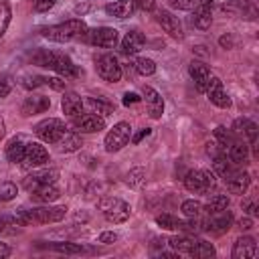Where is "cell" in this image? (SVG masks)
Listing matches in <instances>:
<instances>
[{
	"mask_svg": "<svg viewBox=\"0 0 259 259\" xmlns=\"http://www.w3.org/2000/svg\"><path fill=\"white\" fill-rule=\"evenodd\" d=\"M30 61L36 65V67H45V69H51L55 73H59L61 77L65 79H75V77H81V69L65 55V53H57V51H49V49H38Z\"/></svg>",
	"mask_w": 259,
	"mask_h": 259,
	"instance_id": "6da1fadb",
	"label": "cell"
},
{
	"mask_svg": "<svg viewBox=\"0 0 259 259\" xmlns=\"http://www.w3.org/2000/svg\"><path fill=\"white\" fill-rule=\"evenodd\" d=\"M67 214L65 206H53V204H42V206H34V208H22L14 214L16 225H51V223H59L63 221Z\"/></svg>",
	"mask_w": 259,
	"mask_h": 259,
	"instance_id": "7a4b0ae2",
	"label": "cell"
},
{
	"mask_svg": "<svg viewBox=\"0 0 259 259\" xmlns=\"http://www.w3.org/2000/svg\"><path fill=\"white\" fill-rule=\"evenodd\" d=\"M87 32V24L81 18H71L67 22L61 24H53L40 30V34L53 42H69V40H77L83 38V34Z\"/></svg>",
	"mask_w": 259,
	"mask_h": 259,
	"instance_id": "3957f363",
	"label": "cell"
},
{
	"mask_svg": "<svg viewBox=\"0 0 259 259\" xmlns=\"http://www.w3.org/2000/svg\"><path fill=\"white\" fill-rule=\"evenodd\" d=\"M97 208L99 212L105 217L107 223H113V225H121L130 219V204L117 196H103L99 202H97Z\"/></svg>",
	"mask_w": 259,
	"mask_h": 259,
	"instance_id": "277c9868",
	"label": "cell"
},
{
	"mask_svg": "<svg viewBox=\"0 0 259 259\" xmlns=\"http://www.w3.org/2000/svg\"><path fill=\"white\" fill-rule=\"evenodd\" d=\"M184 186L190 192L204 194V192H208L210 188L217 186V174L210 172V170H190L184 176Z\"/></svg>",
	"mask_w": 259,
	"mask_h": 259,
	"instance_id": "5b68a950",
	"label": "cell"
},
{
	"mask_svg": "<svg viewBox=\"0 0 259 259\" xmlns=\"http://www.w3.org/2000/svg\"><path fill=\"white\" fill-rule=\"evenodd\" d=\"M65 132H67V125L59 117H47V119H42L34 125L36 138L42 140L45 144H57Z\"/></svg>",
	"mask_w": 259,
	"mask_h": 259,
	"instance_id": "8992f818",
	"label": "cell"
},
{
	"mask_svg": "<svg viewBox=\"0 0 259 259\" xmlns=\"http://www.w3.org/2000/svg\"><path fill=\"white\" fill-rule=\"evenodd\" d=\"M83 40L99 47V49H113L119 40V32L111 26H97V28H87V32L83 34Z\"/></svg>",
	"mask_w": 259,
	"mask_h": 259,
	"instance_id": "52a82bcc",
	"label": "cell"
},
{
	"mask_svg": "<svg viewBox=\"0 0 259 259\" xmlns=\"http://www.w3.org/2000/svg\"><path fill=\"white\" fill-rule=\"evenodd\" d=\"M130 140H132V125L127 121H119L107 132V136L103 140L105 152H119L121 148H125L130 144Z\"/></svg>",
	"mask_w": 259,
	"mask_h": 259,
	"instance_id": "ba28073f",
	"label": "cell"
},
{
	"mask_svg": "<svg viewBox=\"0 0 259 259\" xmlns=\"http://www.w3.org/2000/svg\"><path fill=\"white\" fill-rule=\"evenodd\" d=\"M95 69H97V75L107 83H117L121 79V65H119L117 57L111 53L99 55L95 59Z\"/></svg>",
	"mask_w": 259,
	"mask_h": 259,
	"instance_id": "9c48e42d",
	"label": "cell"
},
{
	"mask_svg": "<svg viewBox=\"0 0 259 259\" xmlns=\"http://www.w3.org/2000/svg\"><path fill=\"white\" fill-rule=\"evenodd\" d=\"M59 178V170L57 168H40V170H32L24 180H22V186L32 192L40 186H47V184H55Z\"/></svg>",
	"mask_w": 259,
	"mask_h": 259,
	"instance_id": "30bf717a",
	"label": "cell"
},
{
	"mask_svg": "<svg viewBox=\"0 0 259 259\" xmlns=\"http://www.w3.org/2000/svg\"><path fill=\"white\" fill-rule=\"evenodd\" d=\"M204 93H206V97L210 99L212 105H217L221 109H229L231 107V97H229V93H227V89H225V85H223V81L219 77L210 75Z\"/></svg>",
	"mask_w": 259,
	"mask_h": 259,
	"instance_id": "8fae6325",
	"label": "cell"
},
{
	"mask_svg": "<svg viewBox=\"0 0 259 259\" xmlns=\"http://www.w3.org/2000/svg\"><path fill=\"white\" fill-rule=\"evenodd\" d=\"M47 162H49L47 148L42 144H38V142H26V150H24L20 166H24V168H40Z\"/></svg>",
	"mask_w": 259,
	"mask_h": 259,
	"instance_id": "7c38bea8",
	"label": "cell"
},
{
	"mask_svg": "<svg viewBox=\"0 0 259 259\" xmlns=\"http://www.w3.org/2000/svg\"><path fill=\"white\" fill-rule=\"evenodd\" d=\"M73 127L77 134H95L105 130V117L97 113H83L79 117H73Z\"/></svg>",
	"mask_w": 259,
	"mask_h": 259,
	"instance_id": "4fadbf2b",
	"label": "cell"
},
{
	"mask_svg": "<svg viewBox=\"0 0 259 259\" xmlns=\"http://www.w3.org/2000/svg\"><path fill=\"white\" fill-rule=\"evenodd\" d=\"M156 22L162 26V30L164 32H168L172 38H184V30H182V22L178 20V16H174L172 12H168V10H158L156 12Z\"/></svg>",
	"mask_w": 259,
	"mask_h": 259,
	"instance_id": "5bb4252c",
	"label": "cell"
},
{
	"mask_svg": "<svg viewBox=\"0 0 259 259\" xmlns=\"http://www.w3.org/2000/svg\"><path fill=\"white\" fill-rule=\"evenodd\" d=\"M49 107H51V99L47 95L30 93L28 97H24V101L20 105V113L24 117H30V115H36V113H45Z\"/></svg>",
	"mask_w": 259,
	"mask_h": 259,
	"instance_id": "9a60e30c",
	"label": "cell"
},
{
	"mask_svg": "<svg viewBox=\"0 0 259 259\" xmlns=\"http://www.w3.org/2000/svg\"><path fill=\"white\" fill-rule=\"evenodd\" d=\"M142 95H144L142 99L146 101V107H148L150 117L152 119H160L162 113H164V99H162V95L154 87H150V85H144Z\"/></svg>",
	"mask_w": 259,
	"mask_h": 259,
	"instance_id": "2e32d148",
	"label": "cell"
},
{
	"mask_svg": "<svg viewBox=\"0 0 259 259\" xmlns=\"http://www.w3.org/2000/svg\"><path fill=\"white\" fill-rule=\"evenodd\" d=\"M225 184H227V190L233 192V194H245L251 186V176L243 170H231L227 176H225Z\"/></svg>",
	"mask_w": 259,
	"mask_h": 259,
	"instance_id": "e0dca14e",
	"label": "cell"
},
{
	"mask_svg": "<svg viewBox=\"0 0 259 259\" xmlns=\"http://www.w3.org/2000/svg\"><path fill=\"white\" fill-rule=\"evenodd\" d=\"M138 10H140L138 0H115V2H111V4L105 6V12H107L109 16L121 18V20L134 16Z\"/></svg>",
	"mask_w": 259,
	"mask_h": 259,
	"instance_id": "ac0fdd59",
	"label": "cell"
},
{
	"mask_svg": "<svg viewBox=\"0 0 259 259\" xmlns=\"http://www.w3.org/2000/svg\"><path fill=\"white\" fill-rule=\"evenodd\" d=\"M233 259H251L257 255V243L253 237L243 235L233 243V251H231Z\"/></svg>",
	"mask_w": 259,
	"mask_h": 259,
	"instance_id": "d6986e66",
	"label": "cell"
},
{
	"mask_svg": "<svg viewBox=\"0 0 259 259\" xmlns=\"http://www.w3.org/2000/svg\"><path fill=\"white\" fill-rule=\"evenodd\" d=\"M231 225H233V214L225 208V210H219V212H210V219L204 223V229L221 235V233L229 231Z\"/></svg>",
	"mask_w": 259,
	"mask_h": 259,
	"instance_id": "ffe728a7",
	"label": "cell"
},
{
	"mask_svg": "<svg viewBox=\"0 0 259 259\" xmlns=\"http://www.w3.org/2000/svg\"><path fill=\"white\" fill-rule=\"evenodd\" d=\"M233 134H235L237 138L247 140L251 146L257 144V125H255L251 119H247V117L235 119V123H233Z\"/></svg>",
	"mask_w": 259,
	"mask_h": 259,
	"instance_id": "44dd1931",
	"label": "cell"
},
{
	"mask_svg": "<svg viewBox=\"0 0 259 259\" xmlns=\"http://www.w3.org/2000/svg\"><path fill=\"white\" fill-rule=\"evenodd\" d=\"M156 225L162 227V229H166V231H186V229H194L198 225V221H192L190 219V223H184L178 217L164 212V214H158L156 217Z\"/></svg>",
	"mask_w": 259,
	"mask_h": 259,
	"instance_id": "7402d4cb",
	"label": "cell"
},
{
	"mask_svg": "<svg viewBox=\"0 0 259 259\" xmlns=\"http://www.w3.org/2000/svg\"><path fill=\"white\" fill-rule=\"evenodd\" d=\"M144 45H146V36L140 30H130L121 38V53L127 55V57L130 55H136V53H140L144 49Z\"/></svg>",
	"mask_w": 259,
	"mask_h": 259,
	"instance_id": "603a6c76",
	"label": "cell"
},
{
	"mask_svg": "<svg viewBox=\"0 0 259 259\" xmlns=\"http://www.w3.org/2000/svg\"><path fill=\"white\" fill-rule=\"evenodd\" d=\"M188 73H190V79L194 81L196 89L204 93L206 83H208V79H210V71H208V67H206L204 63H200V61H192V63L188 65Z\"/></svg>",
	"mask_w": 259,
	"mask_h": 259,
	"instance_id": "cb8c5ba5",
	"label": "cell"
},
{
	"mask_svg": "<svg viewBox=\"0 0 259 259\" xmlns=\"http://www.w3.org/2000/svg\"><path fill=\"white\" fill-rule=\"evenodd\" d=\"M61 107H63V113L69 117H79L85 111L83 109V97H79L77 93H65L61 99Z\"/></svg>",
	"mask_w": 259,
	"mask_h": 259,
	"instance_id": "d4e9b609",
	"label": "cell"
},
{
	"mask_svg": "<svg viewBox=\"0 0 259 259\" xmlns=\"http://www.w3.org/2000/svg\"><path fill=\"white\" fill-rule=\"evenodd\" d=\"M225 154H227V158H229L231 164L241 166V164H245V162L249 160V146L245 144V140H243V142L237 140L235 144H231V146L225 150Z\"/></svg>",
	"mask_w": 259,
	"mask_h": 259,
	"instance_id": "484cf974",
	"label": "cell"
},
{
	"mask_svg": "<svg viewBox=\"0 0 259 259\" xmlns=\"http://www.w3.org/2000/svg\"><path fill=\"white\" fill-rule=\"evenodd\" d=\"M178 255H188L192 257V249H194V243H196V237H188V235H176V237H170L166 241Z\"/></svg>",
	"mask_w": 259,
	"mask_h": 259,
	"instance_id": "4316f807",
	"label": "cell"
},
{
	"mask_svg": "<svg viewBox=\"0 0 259 259\" xmlns=\"http://www.w3.org/2000/svg\"><path fill=\"white\" fill-rule=\"evenodd\" d=\"M24 150H26L24 138H22V136H14V138L6 144V158H8V162L20 164V162H22V156H24Z\"/></svg>",
	"mask_w": 259,
	"mask_h": 259,
	"instance_id": "83f0119b",
	"label": "cell"
},
{
	"mask_svg": "<svg viewBox=\"0 0 259 259\" xmlns=\"http://www.w3.org/2000/svg\"><path fill=\"white\" fill-rule=\"evenodd\" d=\"M192 24H194L198 30H206V28H210V24H212V12H210V6H208V4L194 6Z\"/></svg>",
	"mask_w": 259,
	"mask_h": 259,
	"instance_id": "f1b7e54d",
	"label": "cell"
},
{
	"mask_svg": "<svg viewBox=\"0 0 259 259\" xmlns=\"http://www.w3.org/2000/svg\"><path fill=\"white\" fill-rule=\"evenodd\" d=\"M83 109H89V113H97V115L113 113V105L99 97H83Z\"/></svg>",
	"mask_w": 259,
	"mask_h": 259,
	"instance_id": "f546056e",
	"label": "cell"
},
{
	"mask_svg": "<svg viewBox=\"0 0 259 259\" xmlns=\"http://www.w3.org/2000/svg\"><path fill=\"white\" fill-rule=\"evenodd\" d=\"M83 146V140L77 132H65L61 136V140L57 142V148L59 152H65V154H71V152H77L79 148Z\"/></svg>",
	"mask_w": 259,
	"mask_h": 259,
	"instance_id": "4dcf8cb0",
	"label": "cell"
},
{
	"mask_svg": "<svg viewBox=\"0 0 259 259\" xmlns=\"http://www.w3.org/2000/svg\"><path fill=\"white\" fill-rule=\"evenodd\" d=\"M59 194L61 192H59V188L55 184H47V186H40V188L32 190L30 192V198L36 200V202H40V204H51L53 200L59 198Z\"/></svg>",
	"mask_w": 259,
	"mask_h": 259,
	"instance_id": "1f68e13d",
	"label": "cell"
},
{
	"mask_svg": "<svg viewBox=\"0 0 259 259\" xmlns=\"http://www.w3.org/2000/svg\"><path fill=\"white\" fill-rule=\"evenodd\" d=\"M214 140L219 142V146L223 148V152L231 146V144H235L239 138L233 134V130H227V127H223V125H219L217 130H214Z\"/></svg>",
	"mask_w": 259,
	"mask_h": 259,
	"instance_id": "d6a6232c",
	"label": "cell"
},
{
	"mask_svg": "<svg viewBox=\"0 0 259 259\" xmlns=\"http://www.w3.org/2000/svg\"><path fill=\"white\" fill-rule=\"evenodd\" d=\"M180 208H182V212H184L188 219H192V221H198V219L202 217V212H204V204L198 202V200H184Z\"/></svg>",
	"mask_w": 259,
	"mask_h": 259,
	"instance_id": "836d02e7",
	"label": "cell"
},
{
	"mask_svg": "<svg viewBox=\"0 0 259 259\" xmlns=\"http://www.w3.org/2000/svg\"><path fill=\"white\" fill-rule=\"evenodd\" d=\"M212 168H214V174H219L221 178H225V176L233 170V164L229 162L227 154L223 152V154H219V156H214V158H212Z\"/></svg>",
	"mask_w": 259,
	"mask_h": 259,
	"instance_id": "e575fe53",
	"label": "cell"
},
{
	"mask_svg": "<svg viewBox=\"0 0 259 259\" xmlns=\"http://www.w3.org/2000/svg\"><path fill=\"white\" fill-rule=\"evenodd\" d=\"M214 247L208 243V241H202V239H196L194 243V249H192V257H198V259H208V257H214Z\"/></svg>",
	"mask_w": 259,
	"mask_h": 259,
	"instance_id": "d590c367",
	"label": "cell"
},
{
	"mask_svg": "<svg viewBox=\"0 0 259 259\" xmlns=\"http://www.w3.org/2000/svg\"><path fill=\"white\" fill-rule=\"evenodd\" d=\"M134 69H136L140 75L150 77V75L156 73V63H154L152 59H148V57H138V59L134 61Z\"/></svg>",
	"mask_w": 259,
	"mask_h": 259,
	"instance_id": "8d00e7d4",
	"label": "cell"
},
{
	"mask_svg": "<svg viewBox=\"0 0 259 259\" xmlns=\"http://www.w3.org/2000/svg\"><path fill=\"white\" fill-rule=\"evenodd\" d=\"M53 251L57 253H65V255H79V253H85V247L83 245H77V243H53L49 245Z\"/></svg>",
	"mask_w": 259,
	"mask_h": 259,
	"instance_id": "74e56055",
	"label": "cell"
},
{
	"mask_svg": "<svg viewBox=\"0 0 259 259\" xmlns=\"http://www.w3.org/2000/svg\"><path fill=\"white\" fill-rule=\"evenodd\" d=\"M12 20V8H10V2L8 0H0V38L4 36L8 24Z\"/></svg>",
	"mask_w": 259,
	"mask_h": 259,
	"instance_id": "f35d334b",
	"label": "cell"
},
{
	"mask_svg": "<svg viewBox=\"0 0 259 259\" xmlns=\"http://www.w3.org/2000/svg\"><path fill=\"white\" fill-rule=\"evenodd\" d=\"M229 204H231V200H229L227 194H214V196L208 200V204H206L204 208H206L208 212H219V210L229 208Z\"/></svg>",
	"mask_w": 259,
	"mask_h": 259,
	"instance_id": "ab89813d",
	"label": "cell"
},
{
	"mask_svg": "<svg viewBox=\"0 0 259 259\" xmlns=\"http://www.w3.org/2000/svg\"><path fill=\"white\" fill-rule=\"evenodd\" d=\"M144 180H146V172H144L142 168H134V170H130L127 176H125V182H127L130 186H134V188L142 186Z\"/></svg>",
	"mask_w": 259,
	"mask_h": 259,
	"instance_id": "60d3db41",
	"label": "cell"
},
{
	"mask_svg": "<svg viewBox=\"0 0 259 259\" xmlns=\"http://www.w3.org/2000/svg\"><path fill=\"white\" fill-rule=\"evenodd\" d=\"M22 87L26 89H34V87H40V85H47V77H40V75H26L22 77Z\"/></svg>",
	"mask_w": 259,
	"mask_h": 259,
	"instance_id": "b9f144b4",
	"label": "cell"
},
{
	"mask_svg": "<svg viewBox=\"0 0 259 259\" xmlns=\"http://www.w3.org/2000/svg\"><path fill=\"white\" fill-rule=\"evenodd\" d=\"M16 192H18L16 184H12V182L0 184V200H12L16 196Z\"/></svg>",
	"mask_w": 259,
	"mask_h": 259,
	"instance_id": "7bdbcfd3",
	"label": "cell"
},
{
	"mask_svg": "<svg viewBox=\"0 0 259 259\" xmlns=\"http://www.w3.org/2000/svg\"><path fill=\"white\" fill-rule=\"evenodd\" d=\"M241 206H243V210H245L247 214H251V217H255V214L259 212V206H257V202H255V198H243V202H241Z\"/></svg>",
	"mask_w": 259,
	"mask_h": 259,
	"instance_id": "ee69618b",
	"label": "cell"
},
{
	"mask_svg": "<svg viewBox=\"0 0 259 259\" xmlns=\"http://www.w3.org/2000/svg\"><path fill=\"white\" fill-rule=\"evenodd\" d=\"M57 2H59V0H34V10H36V12H47V10H51Z\"/></svg>",
	"mask_w": 259,
	"mask_h": 259,
	"instance_id": "f6af8a7d",
	"label": "cell"
},
{
	"mask_svg": "<svg viewBox=\"0 0 259 259\" xmlns=\"http://www.w3.org/2000/svg\"><path fill=\"white\" fill-rule=\"evenodd\" d=\"M170 6L178 8V10H192L194 8V0H170Z\"/></svg>",
	"mask_w": 259,
	"mask_h": 259,
	"instance_id": "bcb514c9",
	"label": "cell"
},
{
	"mask_svg": "<svg viewBox=\"0 0 259 259\" xmlns=\"http://www.w3.org/2000/svg\"><path fill=\"white\" fill-rule=\"evenodd\" d=\"M142 101V97L138 95V93H132V91H127V93H123V99H121V103L123 105H136V103H140Z\"/></svg>",
	"mask_w": 259,
	"mask_h": 259,
	"instance_id": "7dc6e473",
	"label": "cell"
},
{
	"mask_svg": "<svg viewBox=\"0 0 259 259\" xmlns=\"http://www.w3.org/2000/svg\"><path fill=\"white\" fill-rule=\"evenodd\" d=\"M206 154H208L210 158H214V156L223 154V148L219 146V142H217V140H212V142H206Z\"/></svg>",
	"mask_w": 259,
	"mask_h": 259,
	"instance_id": "c3c4849f",
	"label": "cell"
},
{
	"mask_svg": "<svg viewBox=\"0 0 259 259\" xmlns=\"http://www.w3.org/2000/svg\"><path fill=\"white\" fill-rule=\"evenodd\" d=\"M115 241H117V233H113V231H107V233H101L99 235V243L109 245V243H115Z\"/></svg>",
	"mask_w": 259,
	"mask_h": 259,
	"instance_id": "681fc988",
	"label": "cell"
},
{
	"mask_svg": "<svg viewBox=\"0 0 259 259\" xmlns=\"http://www.w3.org/2000/svg\"><path fill=\"white\" fill-rule=\"evenodd\" d=\"M219 42H221L223 49H233V47H235V38H233L231 34H223V36L219 38Z\"/></svg>",
	"mask_w": 259,
	"mask_h": 259,
	"instance_id": "f907efd6",
	"label": "cell"
},
{
	"mask_svg": "<svg viewBox=\"0 0 259 259\" xmlns=\"http://www.w3.org/2000/svg\"><path fill=\"white\" fill-rule=\"evenodd\" d=\"M150 134H152V130H150V127H144V130H140V132L132 138V142H134V144H140V142H142L146 136H150Z\"/></svg>",
	"mask_w": 259,
	"mask_h": 259,
	"instance_id": "816d5d0a",
	"label": "cell"
},
{
	"mask_svg": "<svg viewBox=\"0 0 259 259\" xmlns=\"http://www.w3.org/2000/svg\"><path fill=\"white\" fill-rule=\"evenodd\" d=\"M10 93V81L8 79H0V97H6Z\"/></svg>",
	"mask_w": 259,
	"mask_h": 259,
	"instance_id": "f5cc1de1",
	"label": "cell"
},
{
	"mask_svg": "<svg viewBox=\"0 0 259 259\" xmlns=\"http://www.w3.org/2000/svg\"><path fill=\"white\" fill-rule=\"evenodd\" d=\"M239 227H241V229H243V231H249V229H251V227H253V221H251V219H249V217H243V219H241V221H239Z\"/></svg>",
	"mask_w": 259,
	"mask_h": 259,
	"instance_id": "db71d44e",
	"label": "cell"
},
{
	"mask_svg": "<svg viewBox=\"0 0 259 259\" xmlns=\"http://www.w3.org/2000/svg\"><path fill=\"white\" fill-rule=\"evenodd\" d=\"M140 10H152L154 8V0H138Z\"/></svg>",
	"mask_w": 259,
	"mask_h": 259,
	"instance_id": "11a10c76",
	"label": "cell"
},
{
	"mask_svg": "<svg viewBox=\"0 0 259 259\" xmlns=\"http://www.w3.org/2000/svg\"><path fill=\"white\" fill-rule=\"evenodd\" d=\"M10 255V247L6 243H0V257H8Z\"/></svg>",
	"mask_w": 259,
	"mask_h": 259,
	"instance_id": "9f6ffc18",
	"label": "cell"
},
{
	"mask_svg": "<svg viewBox=\"0 0 259 259\" xmlns=\"http://www.w3.org/2000/svg\"><path fill=\"white\" fill-rule=\"evenodd\" d=\"M210 2H217V0H202V4H210ZM223 2H241V0H223Z\"/></svg>",
	"mask_w": 259,
	"mask_h": 259,
	"instance_id": "6f0895ef",
	"label": "cell"
}]
</instances>
